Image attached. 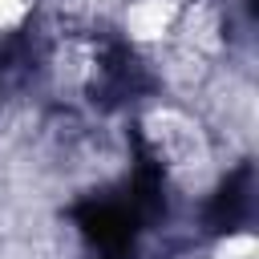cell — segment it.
Segmentation results:
<instances>
[{"instance_id": "cell-4", "label": "cell", "mask_w": 259, "mask_h": 259, "mask_svg": "<svg viewBox=\"0 0 259 259\" xmlns=\"http://www.w3.org/2000/svg\"><path fill=\"white\" fill-rule=\"evenodd\" d=\"M28 8H32V0H0V32H8V28H16V24H24Z\"/></svg>"}, {"instance_id": "cell-3", "label": "cell", "mask_w": 259, "mask_h": 259, "mask_svg": "<svg viewBox=\"0 0 259 259\" xmlns=\"http://www.w3.org/2000/svg\"><path fill=\"white\" fill-rule=\"evenodd\" d=\"M214 259H259V243H255V235H247V231L227 235V239L219 243Z\"/></svg>"}, {"instance_id": "cell-2", "label": "cell", "mask_w": 259, "mask_h": 259, "mask_svg": "<svg viewBox=\"0 0 259 259\" xmlns=\"http://www.w3.org/2000/svg\"><path fill=\"white\" fill-rule=\"evenodd\" d=\"M174 20H178V4H174V0H130L121 24H125L130 40H138V45H158V40L174 28Z\"/></svg>"}, {"instance_id": "cell-1", "label": "cell", "mask_w": 259, "mask_h": 259, "mask_svg": "<svg viewBox=\"0 0 259 259\" xmlns=\"http://www.w3.org/2000/svg\"><path fill=\"white\" fill-rule=\"evenodd\" d=\"M154 142H158V150H162V158L170 162V166H202L206 162V146H202V134H198V125H190L182 113H174V109H162V113H154Z\"/></svg>"}]
</instances>
